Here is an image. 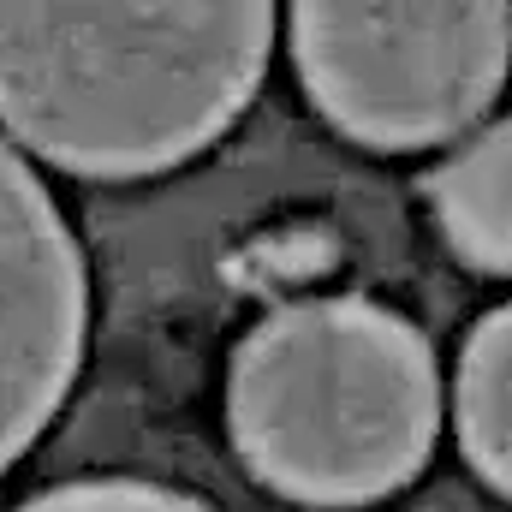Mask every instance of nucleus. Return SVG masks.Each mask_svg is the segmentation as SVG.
<instances>
[{"label":"nucleus","instance_id":"1","mask_svg":"<svg viewBox=\"0 0 512 512\" xmlns=\"http://www.w3.org/2000/svg\"><path fill=\"white\" fill-rule=\"evenodd\" d=\"M274 6H0V131L84 179L191 161L251 108Z\"/></svg>","mask_w":512,"mask_h":512},{"label":"nucleus","instance_id":"4","mask_svg":"<svg viewBox=\"0 0 512 512\" xmlns=\"http://www.w3.org/2000/svg\"><path fill=\"white\" fill-rule=\"evenodd\" d=\"M90 280L42 179L0 137V471L54 423L84 364Z\"/></svg>","mask_w":512,"mask_h":512},{"label":"nucleus","instance_id":"3","mask_svg":"<svg viewBox=\"0 0 512 512\" xmlns=\"http://www.w3.org/2000/svg\"><path fill=\"white\" fill-rule=\"evenodd\" d=\"M286 36L316 114L370 149L477 126L512 60L507 6H298Z\"/></svg>","mask_w":512,"mask_h":512},{"label":"nucleus","instance_id":"5","mask_svg":"<svg viewBox=\"0 0 512 512\" xmlns=\"http://www.w3.org/2000/svg\"><path fill=\"white\" fill-rule=\"evenodd\" d=\"M429 209L453 251L483 274H512V114L459 143L429 173Z\"/></svg>","mask_w":512,"mask_h":512},{"label":"nucleus","instance_id":"7","mask_svg":"<svg viewBox=\"0 0 512 512\" xmlns=\"http://www.w3.org/2000/svg\"><path fill=\"white\" fill-rule=\"evenodd\" d=\"M18 512H209L203 501L161 489V483H131V477H108V483H66L54 495H36Z\"/></svg>","mask_w":512,"mask_h":512},{"label":"nucleus","instance_id":"6","mask_svg":"<svg viewBox=\"0 0 512 512\" xmlns=\"http://www.w3.org/2000/svg\"><path fill=\"white\" fill-rule=\"evenodd\" d=\"M453 423L471 471L512 501V304L483 316L465 340L459 382H453Z\"/></svg>","mask_w":512,"mask_h":512},{"label":"nucleus","instance_id":"2","mask_svg":"<svg viewBox=\"0 0 512 512\" xmlns=\"http://www.w3.org/2000/svg\"><path fill=\"white\" fill-rule=\"evenodd\" d=\"M227 429L274 495L370 507L429 465L441 370L429 340L376 298L280 304L233 352Z\"/></svg>","mask_w":512,"mask_h":512}]
</instances>
